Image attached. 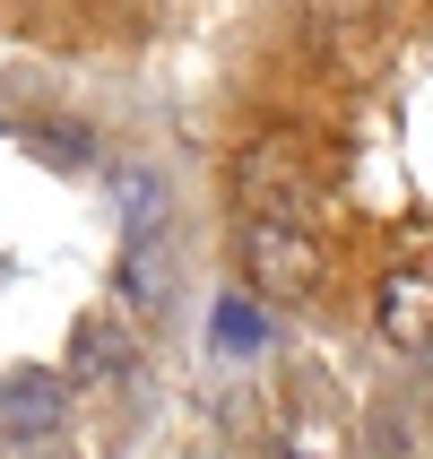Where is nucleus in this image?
<instances>
[{"mask_svg":"<svg viewBox=\"0 0 433 459\" xmlns=\"http://www.w3.org/2000/svg\"><path fill=\"white\" fill-rule=\"evenodd\" d=\"M122 234L139 243V234H174V191L156 174H130L122 182Z\"/></svg>","mask_w":433,"mask_h":459,"instance_id":"0eeeda50","label":"nucleus"},{"mask_svg":"<svg viewBox=\"0 0 433 459\" xmlns=\"http://www.w3.org/2000/svg\"><path fill=\"white\" fill-rule=\"evenodd\" d=\"M130 356H139V347H130V330L113 321V312H87V321L70 330V382H122Z\"/></svg>","mask_w":433,"mask_h":459,"instance_id":"39448f33","label":"nucleus"},{"mask_svg":"<svg viewBox=\"0 0 433 459\" xmlns=\"http://www.w3.org/2000/svg\"><path fill=\"white\" fill-rule=\"evenodd\" d=\"M70 425V382L61 373H0V442H61Z\"/></svg>","mask_w":433,"mask_h":459,"instance_id":"20e7f679","label":"nucleus"},{"mask_svg":"<svg viewBox=\"0 0 433 459\" xmlns=\"http://www.w3.org/2000/svg\"><path fill=\"white\" fill-rule=\"evenodd\" d=\"M217 347H226V356H252V347H260V312L243 304V295L217 304Z\"/></svg>","mask_w":433,"mask_h":459,"instance_id":"6e6552de","label":"nucleus"},{"mask_svg":"<svg viewBox=\"0 0 433 459\" xmlns=\"http://www.w3.org/2000/svg\"><path fill=\"white\" fill-rule=\"evenodd\" d=\"M234 269H243V286L260 304H312L321 278H330V252L295 217H243L234 226Z\"/></svg>","mask_w":433,"mask_h":459,"instance_id":"f257e3e1","label":"nucleus"},{"mask_svg":"<svg viewBox=\"0 0 433 459\" xmlns=\"http://www.w3.org/2000/svg\"><path fill=\"white\" fill-rule=\"evenodd\" d=\"M312 200H321V182H312L304 139L260 130V139L234 148V208H243V217H295V226H304Z\"/></svg>","mask_w":433,"mask_h":459,"instance_id":"f03ea898","label":"nucleus"},{"mask_svg":"<svg viewBox=\"0 0 433 459\" xmlns=\"http://www.w3.org/2000/svg\"><path fill=\"white\" fill-rule=\"evenodd\" d=\"M278 459H330V451H312V442H286V451Z\"/></svg>","mask_w":433,"mask_h":459,"instance_id":"9d476101","label":"nucleus"},{"mask_svg":"<svg viewBox=\"0 0 433 459\" xmlns=\"http://www.w3.org/2000/svg\"><path fill=\"white\" fill-rule=\"evenodd\" d=\"M35 148L61 156V165H87V130H78V122H44V130H35Z\"/></svg>","mask_w":433,"mask_h":459,"instance_id":"1a4fd4ad","label":"nucleus"},{"mask_svg":"<svg viewBox=\"0 0 433 459\" xmlns=\"http://www.w3.org/2000/svg\"><path fill=\"white\" fill-rule=\"evenodd\" d=\"M373 330L399 347V356H425L433 347V260H399L373 286Z\"/></svg>","mask_w":433,"mask_h":459,"instance_id":"7ed1b4c3","label":"nucleus"},{"mask_svg":"<svg viewBox=\"0 0 433 459\" xmlns=\"http://www.w3.org/2000/svg\"><path fill=\"white\" fill-rule=\"evenodd\" d=\"M122 295L139 312L174 304V234H139V243H122Z\"/></svg>","mask_w":433,"mask_h":459,"instance_id":"423d86ee","label":"nucleus"}]
</instances>
